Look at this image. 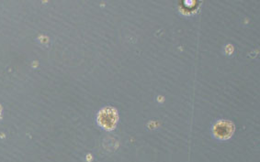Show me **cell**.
<instances>
[{
  "mask_svg": "<svg viewBox=\"0 0 260 162\" xmlns=\"http://www.w3.org/2000/svg\"><path fill=\"white\" fill-rule=\"evenodd\" d=\"M96 123L106 131H112L119 123V113L113 106H105L96 114Z\"/></svg>",
  "mask_w": 260,
  "mask_h": 162,
  "instance_id": "cell-1",
  "label": "cell"
},
{
  "mask_svg": "<svg viewBox=\"0 0 260 162\" xmlns=\"http://www.w3.org/2000/svg\"><path fill=\"white\" fill-rule=\"evenodd\" d=\"M236 127L234 123L227 119H221L216 121L212 126V135L218 140H228L235 133Z\"/></svg>",
  "mask_w": 260,
  "mask_h": 162,
  "instance_id": "cell-2",
  "label": "cell"
}]
</instances>
